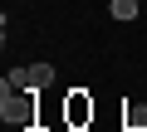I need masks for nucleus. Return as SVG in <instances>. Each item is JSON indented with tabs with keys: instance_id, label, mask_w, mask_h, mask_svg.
<instances>
[{
	"instance_id": "20e7f679",
	"label": "nucleus",
	"mask_w": 147,
	"mask_h": 132,
	"mask_svg": "<svg viewBox=\"0 0 147 132\" xmlns=\"http://www.w3.org/2000/svg\"><path fill=\"white\" fill-rule=\"evenodd\" d=\"M108 10H113V20H123V25H127V20H137V0H113Z\"/></svg>"
},
{
	"instance_id": "7ed1b4c3",
	"label": "nucleus",
	"mask_w": 147,
	"mask_h": 132,
	"mask_svg": "<svg viewBox=\"0 0 147 132\" xmlns=\"http://www.w3.org/2000/svg\"><path fill=\"white\" fill-rule=\"evenodd\" d=\"M88 117H93V103H88V93L79 88V93L69 98V127H84Z\"/></svg>"
},
{
	"instance_id": "f257e3e1",
	"label": "nucleus",
	"mask_w": 147,
	"mask_h": 132,
	"mask_svg": "<svg viewBox=\"0 0 147 132\" xmlns=\"http://www.w3.org/2000/svg\"><path fill=\"white\" fill-rule=\"evenodd\" d=\"M0 117H5L10 127H34V93L0 83Z\"/></svg>"
},
{
	"instance_id": "f03ea898",
	"label": "nucleus",
	"mask_w": 147,
	"mask_h": 132,
	"mask_svg": "<svg viewBox=\"0 0 147 132\" xmlns=\"http://www.w3.org/2000/svg\"><path fill=\"white\" fill-rule=\"evenodd\" d=\"M10 88H25V93H39V88H49L54 83V64H30V69H10V78H5Z\"/></svg>"
}]
</instances>
